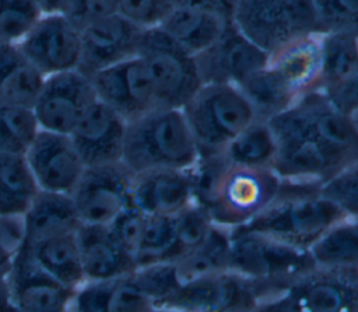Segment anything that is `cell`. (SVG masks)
Listing matches in <instances>:
<instances>
[{"instance_id": "obj_26", "label": "cell", "mask_w": 358, "mask_h": 312, "mask_svg": "<svg viewBox=\"0 0 358 312\" xmlns=\"http://www.w3.org/2000/svg\"><path fill=\"white\" fill-rule=\"evenodd\" d=\"M74 301L88 312H147L150 299L138 288L133 273L81 285Z\"/></svg>"}, {"instance_id": "obj_22", "label": "cell", "mask_w": 358, "mask_h": 312, "mask_svg": "<svg viewBox=\"0 0 358 312\" xmlns=\"http://www.w3.org/2000/svg\"><path fill=\"white\" fill-rule=\"evenodd\" d=\"M21 221L17 243L21 249H29L53 236L74 234L81 225L70 194L46 190L36 193Z\"/></svg>"}, {"instance_id": "obj_46", "label": "cell", "mask_w": 358, "mask_h": 312, "mask_svg": "<svg viewBox=\"0 0 358 312\" xmlns=\"http://www.w3.org/2000/svg\"><path fill=\"white\" fill-rule=\"evenodd\" d=\"M238 0H175V6H189L217 14L225 21H232Z\"/></svg>"}, {"instance_id": "obj_40", "label": "cell", "mask_w": 358, "mask_h": 312, "mask_svg": "<svg viewBox=\"0 0 358 312\" xmlns=\"http://www.w3.org/2000/svg\"><path fill=\"white\" fill-rule=\"evenodd\" d=\"M319 193L347 217L358 218V161L348 164L319 186Z\"/></svg>"}, {"instance_id": "obj_24", "label": "cell", "mask_w": 358, "mask_h": 312, "mask_svg": "<svg viewBox=\"0 0 358 312\" xmlns=\"http://www.w3.org/2000/svg\"><path fill=\"white\" fill-rule=\"evenodd\" d=\"M77 242L85 283L116 278L137 269L134 256L113 238L108 225L81 224Z\"/></svg>"}, {"instance_id": "obj_5", "label": "cell", "mask_w": 358, "mask_h": 312, "mask_svg": "<svg viewBox=\"0 0 358 312\" xmlns=\"http://www.w3.org/2000/svg\"><path fill=\"white\" fill-rule=\"evenodd\" d=\"M267 122L277 143L273 171L281 179L322 185L348 165L312 134L294 105Z\"/></svg>"}, {"instance_id": "obj_41", "label": "cell", "mask_w": 358, "mask_h": 312, "mask_svg": "<svg viewBox=\"0 0 358 312\" xmlns=\"http://www.w3.org/2000/svg\"><path fill=\"white\" fill-rule=\"evenodd\" d=\"M175 7V0H119V14L141 29L155 28Z\"/></svg>"}, {"instance_id": "obj_10", "label": "cell", "mask_w": 358, "mask_h": 312, "mask_svg": "<svg viewBox=\"0 0 358 312\" xmlns=\"http://www.w3.org/2000/svg\"><path fill=\"white\" fill-rule=\"evenodd\" d=\"M133 179L122 161L85 166L70 193L81 224L109 225L130 204Z\"/></svg>"}, {"instance_id": "obj_33", "label": "cell", "mask_w": 358, "mask_h": 312, "mask_svg": "<svg viewBox=\"0 0 358 312\" xmlns=\"http://www.w3.org/2000/svg\"><path fill=\"white\" fill-rule=\"evenodd\" d=\"M229 229L214 224L203 242L176 263L182 283L201 276L229 270Z\"/></svg>"}, {"instance_id": "obj_36", "label": "cell", "mask_w": 358, "mask_h": 312, "mask_svg": "<svg viewBox=\"0 0 358 312\" xmlns=\"http://www.w3.org/2000/svg\"><path fill=\"white\" fill-rule=\"evenodd\" d=\"M173 243V215H147L144 231L134 253L137 267L169 263Z\"/></svg>"}, {"instance_id": "obj_44", "label": "cell", "mask_w": 358, "mask_h": 312, "mask_svg": "<svg viewBox=\"0 0 358 312\" xmlns=\"http://www.w3.org/2000/svg\"><path fill=\"white\" fill-rule=\"evenodd\" d=\"M329 101L343 113L351 116L358 111V66L351 76L336 88L323 92Z\"/></svg>"}, {"instance_id": "obj_49", "label": "cell", "mask_w": 358, "mask_h": 312, "mask_svg": "<svg viewBox=\"0 0 358 312\" xmlns=\"http://www.w3.org/2000/svg\"><path fill=\"white\" fill-rule=\"evenodd\" d=\"M66 312H88V311H85L83 306H80L76 301H74V298L71 299V302L69 304V306H67V311Z\"/></svg>"}, {"instance_id": "obj_6", "label": "cell", "mask_w": 358, "mask_h": 312, "mask_svg": "<svg viewBox=\"0 0 358 312\" xmlns=\"http://www.w3.org/2000/svg\"><path fill=\"white\" fill-rule=\"evenodd\" d=\"M229 270L262 283L268 292H284L291 281L312 270L316 264L309 253L267 235L229 229Z\"/></svg>"}, {"instance_id": "obj_13", "label": "cell", "mask_w": 358, "mask_h": 312, "mask_svg": "<svg viewBox=\"0 0 358 312\" xmlns=\"http://www.w3.org/2000/svg\"><path fill=\"white\" fill-rule=\"evenodd\" d=\"M17 46L43 77L78 70L81 32L64 14H43Z\"/></svg>"}, {"instance_id": "obj_30", "label": "cell", "mask_w": 358, "mask_h": 312, "mask_svg": "<svg viewBox=\"0 0 358 312\" xmlns=\"http://www.w3.org/2000/svg\"><path fill=\"white\" fill-rule=\"evenodd\" d=\"M275 153L277 143L268 122L256 118L220 155L228 164L273 169Z\"/></svg>"}, {"instance_id": "obj_50", "label": "cell", "mask_w": 358, "mask_h": 312, "mask_svg": "<svg viewBox=\"0 0 358 312\" xmlns=\"http://www.w3.org/2000/svg\"><path fill=\"white\" fill-rule=\"evenodd\" d=\"M147 312H178V311H172V309H165V308H157V306H152L151 309H148Z\"/></svg>"}, {"instance_id": "obj_25", "label": "cell", "mask_w": 358, "mask_h": 312, "mask_svg": "<svg viewBox=\"0 0 358 312\" xmlns=\"http://www.w3.org/2000/svg\"><path fill=\"white\" fill-rule=\"evenodd\" d=\"M228 22L201 8L175 6L158 28L189 55L197 56L215 42Z\"/></svg>"}, {"instance_id": "obj_34", "label": "cell", "mask_w": 358, "mask_h": 312, "mask_svg": "<svg viewBox=\"0 0 358 312\" xmlns=\"http://www.w3.org/2000/svg\"><path fill=\"white\" fill-rule=\"evenodd\" d=\"M38 132L32 108L0 104V154L25 155Z\"/></svg>"}, {"instance_id": "obj_3", "label": "cell", "mask_w": 358, "mask_h": 312, "mask_svg": "<svg viewBox=\"0 0 358 312\" xmlns=\"http://www.w3.org/2000/svg\"><path fill=\"white\" fill-rule=\"evenodd\" d=\"M319 186L282 179L277 199L262 214L238 228L309 250L329 228L347 217L319 193Z\"/></svg>"}, {"instance_id": "obj_51", "label": "cell", "mask_w": 358, "mask_h": 312, "mask_svg": "<svg viewBox=\"0 0 358 312\" xmlns=\"http://www.w3.org/2000/svg\"><path fill=\"white\" fill-rule=\"evenodd\" d=\"M351 120H352V123H354V126H355V130L358 132V111L351 115Z\"/></svg>"}, {"instance_id": "obj_37", "label": "cell", "mask_w": 358, "mask_h": 312, "mask_svg": "<svg viewBox=\"0 0 358 312\" xmlns=\"http://www.w3.org/2000/svg\"><path fill=\"white\" fill-rule=\"evenodd\" d=\"M42 15L35 0H0V43H20Z\"/></svg>"}, {"instance_id": "obj_19", "label": "cell", "mask_w": 358, "mask_h": 312, "mask_svg": "<svg viewBox=\"0 0 358 312\" xmlns=\"http://www.w3.org/2000/svg\"><path fill=\"white\" fill-rule=\"evenodd\" d=\"M130 203L145 215H176L194 203L192 169H154L134 173Z\"/></svg>"}, {"instance_id": "obj_9", "label": "cell", "mask_w": 358, "mask_h": 312, "mask_svg": "<svg viewBox=\"0 0 358 312\" xmlns=\"http://www.w3.org/2000/svg\"><path fill=\"white\" fill-rule=\"evenodd\" d=\"M266 294L268 290L262 283L225 270L182 283L157 308L178 312H246Z\"/></svg>"}, {"instance_id": "obj_31", "label": "cell", "mask_w": 358, "mask_h": 312, "mask_svg": "<svg viewBox=\"0 0 358 312\" xmlns=\"http://www.w3.org/2000/svg\"><path fill=\"white\" fill-rule=\"evenodd\" d=\"M320 53L317 91L327 92L345 81L358 66V38L340 32L322 34Z\"/></svg>"}, {"instance_id": "obj_23", "label": "cell", "mask_w": 358, "mask_h": 312, "mask_svg": "<svg viewBox=\"0 0 358 312\" xmlns=\"http://www.w3.org/2000/svg\"><path fill=\"white\" fill-rule=\"evenodd\" d=\"M320 62V35H312L268 55L266 67L296 101L308 92L317 91Z\"/></svg>"}, {"instance_id": "obj_17", "label": "cell", "mask_w": 358, "mask_h": 312, "mask_svg": "<svg viewBox=\"0 0 358 312\" xmlns=\"http://www.w3.org/2000/svg\"><path fill=\"white\" fill-rule=\"evenodd\" d=\"M39 190L70 194L85 164L69 134L39 129L25 153Z\"/></svg>"}, {"instance_id": "obj_2", "label": "cell", "mask_w": 358, "mask_h": 312, "mask_svg": "<svg viewBox=\"0 0 358 312\" xmlns=\"http://www.w3.org/2000/svg\"><path fill=\"white\" fill-rule=\"evenodd\" d=\"M199 148L182 109L155 108L126 123L122 162L133 172L193 169Z\"/></svg>"}, {"instance_id": "obj_43", "label": "cell", "mask_w": 358, "mask_h": 312, "mask_svg": "<svg viewBox=\"0 0 358 312\" xmlns=\"http://www.w3.org/2000/svg\"><path fill=\"white\" fill-rule=\"evenodd\" d=\"M119 13V0H69L64 15L78 28Z\"/></svg>"}, {"instance_id": "obj_27", "label": "cell", "mask_w": 358, "mask_h": 312, "mask_svg": "<svg viewBox=\"0 0 358 312\" xmlns=\"http://www.w3.org/2000/svg\"><path fill=\"white\" fill-rule=\"evenodd\" d=\"M29 256L49 277L62 285L77 291L85 284L77 232L45 239L29 249L14 248Z\"/></svg>"}, {"instance_id": "obj_21", "label": "cell", "mask_w": 358, "mask_h": 312, "mask_svg": "<svg viewBox=\"0 0 358 312\" xmlns=\"http://www.w3.org/2000/svg\"><path fill=\"white\" fill-rule=\"evenodd\" d=\"M10 283L18 312H66L77 292L49 277L29 256L17 250Z\"/></svg>"}, {"instance_id": "obj_38", "label": "cell", "mask_w": 358, "mask_h": 312, "mask_svg": "<svg viewBox=\"0 0 358 312\" xmlns=\"http://www.w3.org/2000/svg\"><path fill=\"white\" fill-rule=\"evenodd\" d=\"M133 277L152 306H158L182 285L176 263L141 266L133 271Z\"/></svg>"}, {"instance_id": "obj_15", "label": "cell", "mask_w": 358, "mask_h": 312, "mask_svg": "<svg viewBox=\"0 0 358 312\" xmlns=\"http://www.w3.org/2000/svg\"><path fill=\"white\" fill-rule=\"evenodd\" d=\"M96 99L130 122L155 108L157 95L144 62L134 56L90 77Z\"/></svg>"}, {"instance_id": "obj_32", "label": "cell", "mask_w": 358, "mask_h": 312, "mask_svg": "<svg viewBox=\"0 0 358 312\" xmlns=\"http://www.w3.org/2000/svg\"><path fill=\"white\" fill-rule=\"evenodd\" d=\"M316 266L358 269V218L345 217L329 228L310 248Z\"/></svg>"}, {"instance_id": "obj_7", "label": "cell", "mask_w": 358, "mask_h": 312, "mask_svg": "<svg viewBox=\"0 0 358 312\" xmlns=\"http://www.w3.org/2000/svg\"><path fill=\"white\" fill-rule=\"evenodd\" d=\"M236 28L271 55L312 35H320L312 0H238Z\"/></svg>"}, {"instance_id": "obj_8", "label": "cell", "mask_w": 358, "mask_h": 312, "mask_svg": "<svg viewBox=\"0 0 358 312\" xmlns=\"http://www.w3.org/2000/svg\"><path fill=\"white\" fill-rule=\"evenodd\" d=\"M137 56L150 71L158 108L182 109L201 87L194 56L158 27L143 31Z\"/></svg>"}, {"instance_id": "obj_39", "label": "cell", "mask_w": 358, "mask_h": 312, "mask_svg": "<svg viewBox=\"0 0 358 312\" xmlns=\"http://www.w3.org/2000/svg\"><path fill=\"white\" fill-rule=\"evenodd\" d=\"M319 32L358 38V0H312Z\"/></svg>"}, {"instance_id": "obj_1", "label": "cell", "mask_w": 358, "mask_h": 312, "mask_svg": "<svg viewBox=\"0 0 358 312\" xmlns=\"http://www.w3.org/2000/svg\"><path fill=\"white\" fill-rule=\"evenodd\" d=\"M192 172L194 203L207 211L213 224L228 229L262 214L282 186L271 168L228 164L221 155L199 158Z\"/></svg>"}, {"instance_id": "obj_20", "label": "cell", "mask_w": 358, "mask_h": 312, "mask_svg": "<svg viewBox=\"0 0 358 312\" xmlns=\"http://www.w3.org/2000/svg\"><path fill=\"white\" fill-rule=\"evenodd\" d=\"M292 105L312 134L330 151L348 164L358 161V132L351 116L337 109L322 91L308 92Z\"/></svg>"}, {"instance_id": "obj_47", "label": "cell", "mask_w": 358, "mask_h": 312, "mask_svg": "<svg viewBox=\"0 0 358 312\" xmlns=\"http://www.w3.org/2000/svg\"><path fill=\"white\" fill-rule=\"evenodd\" d=\"M246 312H299V311L284 294H280L277 298L271 301L259 302L255 308Z\"/></svg>"}, {"instance_id": "obj_29", "label": "cell", "mask_w": 358, "mask_h": 312, "mask_svg": "<svg viewBox=\"0 0 358 312\" xmlns=\"http://www.w3.org/2000/svg\"><path fill=\"white\" fill-rule=\"evenodd\" d=\"M38 192L25 155L0 154V218H21Z\"/></svg>"}, {"instance_id": "obj_35", "label": "cell", "mask_w": 358, "mask_h": 312, "mask_svg": "<svg viewBox=\"0 0 358 312\" xmlns=\"http://www.w3.org/2000/svg\"><path fill=\"white\" fill-rule=\"evenodd\" d=\"M213 225L207 211L197 203L173 215V243L169 263H178L193 252L207 236Z\"/></svg>"}, {"instance_id": "obj_16", "label": "cell", "mask_w": 358, "mask_h": 312, "mask_svg": "<svg viewBox=\"0 0 358 312\" xmlns=\"http://www.w3.org/2000/svg\"><path fill=\"white\" fill-rule=\"evenodd\" d=\"M143 31L119 13L81 27L78 70L91 77L103 69L137 56Z\"/></svg>"}, {"instance_id": "obj_12", "label": "cell", "mask_w": 358, "mask_h": 312, "mask_svg": "<svg viewBox=\"0 0 358 312\" xmlns=\"http://www.w3.org/2000/svg\"><path fill=\"white\" fill-rule=\"evenodd\" d=\"M194 60L201 84L239 87L267 64L268 53L255 45L231 21L215 42L194 56Z\"/></svg>"}, {"instance_id": "obj_14", "label": "cell", "mask_w": 358, "mask_h": 312, "mask_svg": "<svg viewBox=\"0 0 358 312\" xmlns=\"http://www.w3.org/2000/svg\"><path fill=\"white\" fill-rule=\"evenodd\" d=\"M282 294L299 312H358V269L315 266Z\"/></svg>"}, {"instance_id": "obj_18", "label": "cell", "mask_w": 358, "mask_h": 312, "mask_svg": "<svg viewBox=\"0 0 358 312\" xmlns=\"http://www.w3.org/2000/svg\"><path fill=\"white\" fill-rule=\"evenodd\" d=\"M126 123L101 101L88 108L69 134L85 166L122 161Z\"/></svg>"}, {"instance_id": "obj_42", "label": "cell", "mask_w": 358, "mask_h": 312, "mask_svg": "<svg viewBox=\"0 0 358 312\" xmlns=\"http://www.w3.org/2000/svg\"><path fill=\"white\" fill-rule=\"evenodd\" d=\"M147 215L136 208L131 203L122 210L113 221L108 225L113 238L134 256L137 246L140 243Z\"/></svg>"}, {"instance_id": "obj_45", "label": "cell", "mask_w": 358, "mask_h": 312, "mask_svg": "<svg viewBox=\"0 0 358 312\" xmlns=\"http://www.w3.org/2000/svg\"><path fill=\"white\" fill-rule=\"evenodd\" d=\"M14 249L7 248L0 238V312H18L11 292V269Z\"/></svg>"}, {"instance_id": "obj_28", "label": "cell", "mask_w": 358, "mask_h": 312, "mask_svg": "<svg viewBox=\"0 0 358 312\" xmlns=\"http://www.w3.org/2000/svg\"><path fill=\"white\" fill-rule=\"evenodd\" d=\"M45 77L17 45L0 43V104L32 108Z\"/></svg>"}, {"instance_id": "obj_11", "label": "cell", "mask_w": 358, "mask_h": 312, "mask_svg": "<svg viewBox=\"0 0 358 312\" xmlns=\"http://www.w3.org/2000/svg\"><path fill=\"white\" fill-rule=\"evenodd\" d=\"M96 101L91 78L80 70H70L45 77L32 111L39 129L70 134Z\"/></svg>"}, {"instance_id": "obj_4", "label": "cell", "mask_w": 358, "mask_h": 312, "mask_svg": "<svg viewBox=\"0 0 358 312\" xmlns=\"http://www.w3.org/2000/svg\"><path fill=\"white\" fill-rule=\"evenodd\" d=\"M182 112L200 158L220 155L257 118L242 91L228 84H201Z\"/></svg>"}, {"instance_id": "obj_48", "label": "cell", "mask_w": 358, "mask_h": 312, "mask_svg": "<svg viewBox=\"0 0 358 312\" xmlns=\"http://www.w3.org/2000/svg\"><path fill=\"white\" fill-rule=\"evenodd\" d=\"M43 14H64L69 0H35Z\"/></svg>"}]
</instances>
